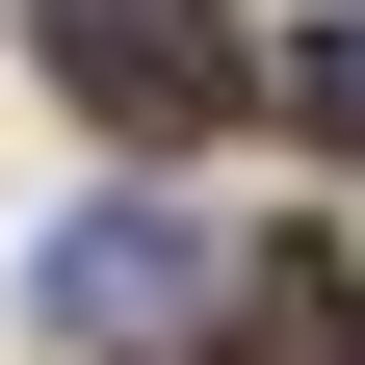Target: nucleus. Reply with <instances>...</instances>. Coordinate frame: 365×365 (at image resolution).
<instances>
[{
	"instance_id": "nucleus-1",
	"label": "nucleus",
	"mask_w": 365,
	"mask_h": 365,
	"mask_svg": "<svg viewBox=\"0 0 365 365\" xmlns=\"http://www.w3.org/2000/svg\"><path fill=\"white\" fill-rule=\"evenodd\" d=\"M53 78L105 130H209L235 105V26H209V0H53Z\"/></svg>"
},
{
	"instance_id": "nucleus-2",
	"label": "nucleus",
	"mask_w": 365,
	"mask_h": 365,
	"mask_svg": "<svg viewBox=\"0 0 365 365\" xmlns=\"http://www.w3.org/2000/svg\"><path fill=\"white\" fill-rule=\"evenodd\" d=\"M53 313H78V339H157V313H182V235H157V209H78V235H53Z\"/></svg>"
},
{
	"instance_id": "nucleus-3",
	"label": "nucleus",
	"mask_w": 365,
	"mask_h": 365,
	"mask_svg": "<svg viewBox=\"0 0 365 365\" xmlns=\"http://www.w3.org/2000/svg\"><path fill=\"white\" fill-rule=\"evenodd\" d=\"M235 365H365V287L339 261H235Z\"/></svg>"
},
{
	"instance_id": "nucleus-4",
	"label": "nucleus",
	"mask_w": 365,
	"mask_h": 365,
	"mask_svg": "<svg viewBox=\"0 0 365 365\" xmlns=\"http://www.w3.org/2000/svg\"><path fill=\"white\" fill-rule=\"evenodd\" d=\"M287 105H313V130H365V26H313V78H287Z\"/></svg>"
}]
</instances>
